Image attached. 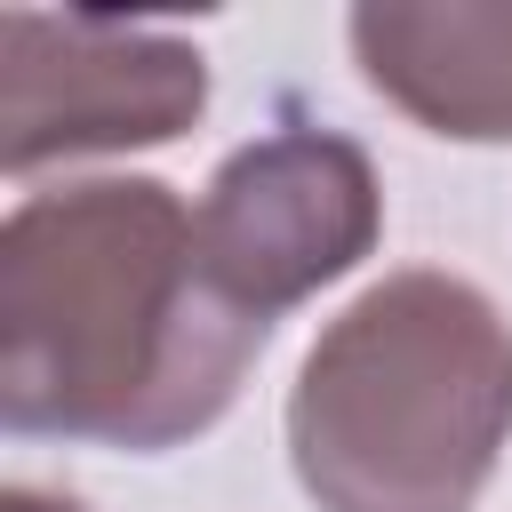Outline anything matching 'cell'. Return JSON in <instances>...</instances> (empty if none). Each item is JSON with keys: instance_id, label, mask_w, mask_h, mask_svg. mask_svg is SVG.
Returning a JSON list of instances; mask_svg holds the SVG:
<instances>
[{"instance_id": "1", "label": "cell", "mask_w": 512, "mask_h": 512, "mask_svg": "<svg viewBox=\"0 0 512 512\" xmlns=\"http://www.w3.org/2000/svg\"><path fill=\"white\" fill-rule=\"evenodd\" d=\"M160 176L32 192L0 232V424L160 456L208 432L264 352Z\"/></svg>"}, {"instance_id": "2", "label": "cell", "mask_w": 512, "mask_h": 512, "mask_svg": "<svg viewBox=\"0 0 512 512\" xmlns=\"http://www.w3.org/2000/svg\"><path fill=\"white\" fill-rule=\"evenodd\" d=\"M504 440L512 320L432 264L360 288L288 392V464L320 512H472Z\"/></svg>"}, {"instance_id": "3", "label": "cell", "mask_w": 512, "mask_h": 512, "mask_svg": "<svg viewBox=\"0 0 512 512\" xmlns=\"http://www.w3.org/2000/svg\"><path fill=\"white\" fill-rule=\"evenodd\" d=\"M208 112V56L184 32L128 16H0V168L104 160L176 144Z\"/></svg>"}, {"instance_id": "4", "label": "cell", "mask_w": 512, "mask_h": 512, "mask_svg": "<svg viewBox=\"0 0 512 512\" xmlns=\"http://www.w3.org/2000/svg\"><path fill=\"white\" fill-rule=\"evenodd\" d=\"M192 232H200L208 280L272 328L280 312H296L376 248L384 184L352 136L296 120L224 152V168L192 208Z\"/></svg>"}, {"instance_id": "5", "label": "cell", "mask_w": 512, "mask_h": 512, "mask_svg": "<svg viewBox=\"0 0 512 512\" xmlns=\"http://www.w3.org/2000/svg\"><path fill=\"white\" fill-rule=\"evenodd\" d=\"M360 80L448 144H512L504 0H368L344 16Z\"/></svg>"}, {"instance_id": "6", "label": "cell", "mask_w": 512, "mask_h": 512, "mask_svg": "<svg viewBox=\"0 0 512 512\" xmlns=\"http://www.w3.org/2000/svg\"><path fill=\"white\" fill-rule=\"evenodd\" d=\"M0 512H88V504L64 496V488H32V480H16V488L0 496Z\"/></svg>"}]
</instances>
